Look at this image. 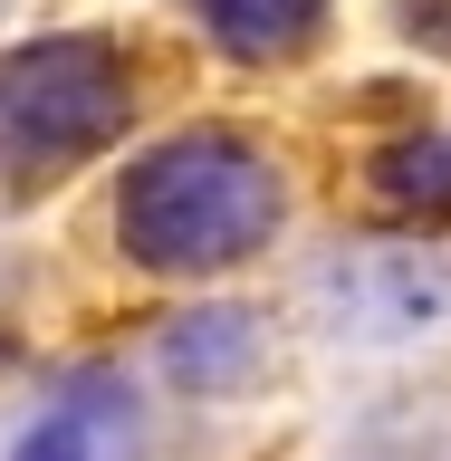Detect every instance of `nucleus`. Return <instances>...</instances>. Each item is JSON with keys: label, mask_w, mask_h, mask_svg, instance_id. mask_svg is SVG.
I'll return each mask as SVG.
<instances>
[{"label": "nucleus", "mask_w": 451, "mask_h": 461, "mask_svg": "<svg viewBox=\"0 0 451 461\" xmlns=\"http://www.w3.org/2000/svg\"><path fill=\"white\" fill-rule=\"evenodd\" d=\"M374 193L394 202V212H413V221H451V135H403L374 154Z\"/></svg>", "instance_id": "nucleus-7"}, {"label": "nucleus", "mask_w": 451, "mask_h": 461, "mask_svg": "<svg viewBox=\"0 0 451 461\" xmlns=\"http://www.w3.org/2000/svg\"><path fill=\"white\" fill-rule=\"evenodd\" d=\"M279 221H288L279 164L230 125H193V135L154 144L115 202V230H125L135 269H154V279H212L230 259L269 250Z\"/></svg>", "instance_id": "nucleus-1"}, {"label": "nucleus", "mask_w": 451, "mask_h": 461, "mask_svg": "<svg viewBox=\"0 0 451 461\" xmlns=\"http://www.w3.org/2000/svg\"><path fill=\"white\" fill-rule=\"evenodd\" d=\"M125 442H135L125 394H115L106 375H77V384L29 423V442H20L10 461H125Z\"/></svg>", "instance_id": "nucleus-4"}, {"label": "nucleus", "mask_w": 451, "mask_h": 461, "mask_svg": "<svg viewBox=\"0 0 451 461\" xmlns=\"http://www.w3.org/2000/svg\"><path fill=\"white\" fill-rule=\"evenodd\" d=\"M135 115V68L106 39H29L0 58V193L58 183Z\"/></svg>", "instance_id": "nucleus-2"}, {"label": "nucleus", "mask_w": 451, "mask_h": 461, "mask_svg": "<svg viewBox=\"0 0 451 461\" xmlns=\"http://www.w3.org/2000/svg\"><path fill=\"white\" fill-rule=\"evenodd\" d=\"M394 29L413 39V49L451 58V0H394Z\"/></svg>", "instance_id": "nucleus-8"}, {"label": "nucleus", "mask_w": 451, "mask_h": 461, "mask_svg": "<svg viewBox=\"0 0 451 461\" xmlns=\"http://www.w3.org/2000/svg\"><path fill=\"white\" fill-rule=\"evenodd\" d=\"M212 49L240 58V68H269V58H298L327 20V0H193Z\"/></svg>", "instance_id": "nucleus-5"}, {"label": "nucleus", "mask_w": 451, "mask_h": 461, "mask_svg": "<svg viewBox=\"0 0 451 461\" xmlns=\"http://www.w3.org/2000/svg\"><path fill=\"white\" fill-rule=\"evenodd\" d=\"M308 308L327 317V337L403 346V337H432L451 317V269L423 250H346L308 279Z\"/></svg>", "instance_id": "nucleus-3"}, {"label": "nucleus", "mask_w": 451, "mask_h": 461, "mask_svg": "<svg viewBox=\"0 0 451 461\" xmlns=\"http://www.w3.org/2000/svg\"><path fill=\"white\" fill-rule=\"evenodd\" d=\"M250 356H259V327L240 308H202V317H183V327L164 337V375L193 384V394H202V384H230Z\"/></svg>", "instance_id": "nucleus-6"}]
</instances>
